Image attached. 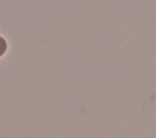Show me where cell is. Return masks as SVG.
<instances>
[{
    "mask_svg": "<svg viewBox=\"0 0 156 138\" xmlns=\"http://www.w3.org/2000/svg\"><path fill=\"white\" fill-rule=\"evenodd\" d=\"M7 51V42L3 38L0 37V57H2Z\"/></svg>",
    "mask_w": 156,
    "mask_h": 138,
    "instance_id": "6da1fadb",
    "label": "cell"
}]
</instances>
